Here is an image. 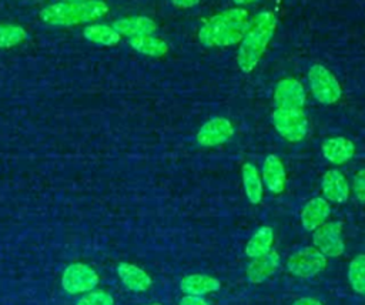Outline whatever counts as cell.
<instances>
[{
    "label": "cell",
    "instance_id": "1",
    "mask_svg": "<svg viewBox=\"0 0 365 305\" xmlns=\"http://www.w3.org/2000/svg\"><path fill=\"white\" fill-rule=\"evenodd\" d=\"M245 9L234 7L207 20L198 30V40L205 47H228L240 43L251 26Z\"/></svg>",
    "mask_w": 365,
    "mask_h": 305
},
{
    "label": "cell",
    "instance_id": "2",
    "mask_svg": "<svg viewBox=\"0 0 365 305\" xmlns=\"http://www.w3.org/2000/svg\"><path fill=\"white\" fill-rule=\"evenodd\" d=\"M275 27L277 19L272 11H261L251 20V26L240 41L237 53L238 67L244 73H251L257 67L275 33Z\"/></svg>",
    "mask_w": 365,
    "mask_h": 305
},
{
    "label": "cell",
    "instance_id": "3",
    "mask_svg": "<svg viewBox=\"0 0 365 305\" xmlns=\"http://www.w3.org/2000/svg\"><path fill=\"white\" fill-rule=\"evenodd\" d=\"M108 11V6L103 0H83V1H58L46 6L40 11V19L48 26H77L80 23H90L101 19Z\"/></svg>",
    "mask_w": 365,
    "mask_h": 305
},
{
    "label": "cell",
    "instance_id": "4",
    "mask_svg": "<svg viewBox=\"0 0 365 305\" xmlns=\"http://www.w3.org/2000/svg\"><path fill=\"white\" fill-rule=\"evenodd\" d=\"M272 124L277 133L289 143H298L308 133V120L302 108H275Z\"/></svg>",
    "mask_w": 365,
    "mask_h": 305
},
{
    "label": "cell",
    "instance_id": "5",
    "mask_svg": "<svg viewBox=\"0 0 365 305\" xmlns=\"http://www.w3.org/2000/svg\"><path fill=\"white\" fill-rule=\"evenodd\" d=\"M308 81L314 97L325 105L335 104L342 94L336 77L324 66L314 64L308 71Z\"/></svg>",
    "mask_w": 365,
    "mask_h": 305
},
{
    "label": "cell",
    "instance_id": "6",
    "mask_svg": "<svg viewBox=\"0 0 365 305\" xmlns=\"http://www.w3.org/2000/svg\"><path fill=\"white\" fill-rule=\"evenodd\" d=\"M327 267V257L315 247L295 251L287 261V269L299 278H311L322 272Z\"/></svg>",
    "mask_w": 365,
    "mask_h": 305
},
{
    "label": "cell",
    "instance_id": "7",
    "mask_svg": "<svg viewBox=\"0 0 365 305\" xmlns=\"http://www.w3.org/2000/svg\"><path fill=\"white\" fill-rule=\"evenodd\" d=\"M98 284V274L96 269L83 262L70 264L61 276L63 289L71 295L93 291Z\"/></svg>",
    "mask_w": 365,
    "mask_h": 305
},
{
    "label": "cell",
    "instance_id": "8",
    "mask_svg": "<svg viewBox=\"0 0 365 305\" xmlns=\"http://www.w3.org/2000/svg\"><path fill=\"white\" fill-rule=\"evenodd\" d=\"M312 242L325 257L336 258L345 251L341 222H327L314 231Z\"/></svg>",
    "mask_w": 365,
    "mask_h": 305
},
{
    "label": "cell",
    "instance_id": "9",
    "mask_svg": "<svg viewBox=\"0 0 365 305\" xmlns=\"http://www.w3.org/2000/svg\"><path fill=\"white\" fill-rule=\"evenodd\" d=\"M232 135V123L225 117H214L200 127L197 133V143L202 147H215L227 143Z\"/></svg>",
    "mask_w": 365,
    "mask_h": 305
},
{
    "label": "cell",
    "instance_id": "10",
    "mask_svg": "<svg viewBox=\"0 0 365 305\" xmlns=\"http://www.w3.org/2000/svg\"><path fill=\"white\" fill-rule=\"evenodd\" d=\"M305 98L307 95L302 84L291 77L279 80L274 91V103L277 108H302Z\"/></svg>",
    "mask_w": 365,
    "mask_h": 305
},
{
    "label": "cell",
    "instance_id": "11",
    "mask_svg": "<svg viewBox=\"0 0 365 305\" xmlns=\"http://www.w3.org/2000/svg\"><path fill=\"white\" fill-rule=\"evenodd\" d=\"M322 194L327 201H332L336 204H344L349 197V185L346 178L336 168L328 170L321 182Z\"/></svg>",
    "mask_w": 365,
    "mask_h": 305
},
{
    "label": "cell",
    "instance_id": "12",
    "mask_svg": "<svg viewBox=\"0 0 365 305\" xmlns=\"http://www.w3.org/2000/svg\"><path fill=\"white\" fill-rule=\"evenodd\" d=\"M331 212V207L324 197L311 198L301 210V224L305 231H315Z\"/></svg>",
    "mask_w": 365,
    "mask_h": 305
},
{
    "label": "cell",
    "instance_id": "13",
    "mask_svg": "<svg viewBox=\"0 0 365 305\" xmlns=\"http://www.w3.org/2000/svg\"><path fill=\"white\" fill-rule=\"evenodd\" d=\"M279 267V255L277 251H269L258 258H254L247 269L245 275L247 279L252 284H261L268 279Z\"/></svg>",
    "mask_w": 365,
    "mask_h": 305
},
{
    "label": "cell",
    "instance_id": "14",
    "mask_svg": "<svg viewBox=\"0 0 365 305\" xmlns=\"http://www.w3.org/2000/svg\"><path fill=\"white\" fill-rule=\"evenodd\" d=\"M321 150H322V155L325 157V160L334 165L345 164L355 154L354 143L345 137L327 138L322 143Z\"/></svg>",
    "mask_w": 365,
    "mask_h": 305
},
{
    "label": "cell",
    "instance_id": "15",
    "mask_svg": "<svg viewBox=\"0 0 365 305\" xmlns=\"http://www.w3.org/2000/svg\"><path fill=\"white\" fill-rule=\"evenodd\" d=\"M285 181L287 174L282 161L278 155L269 154L262 164V182L271 192L281 194L285 188Z\"/></svg>",
    "mask_w": 365,
    "mask_h": 305
},
{
    "label": "cell",
    "instance_id": "16",
    "mask_svg": "<svg viewBox=\"0 0 365 305\" xmlns=\"http://www.w3.org/2000/svg\"><path fill=\"white\" fill-rule=\"evenodd\" d=\"M117 274L124 284L125 288L134 292H144L151 286V278L150 275L141 269L140 267L130 264V262H121L117 267Z\"/></svg>",
    "mask_w": 365,
    "mask_h": 305
},
{
    "label": "cell",
    "instance_id": "17",
    "mask_svg": "<svg viewBox=\"0 0 365 305\" xmlns=\"http://www.w3.org/2000/svg\"><path fill=\"white\" fill-rule=\"evenodd\" d=\"M113 27L120 36H127V37L153 34L157 30V24L154 23V20L145 16L118 19L113 23Z\"/></svg>",
    "mask_w": 365,
    "mask_h": 305
},
{
    "label": "cell",
    "instance_id": "18",
    "mask_svg": "<svg viewBox=\"0 0 365 305\" xmlns=\"http://www.w3.org/2000/svg\"><path fill=\"white\" fill-rule=\"evenodd\" d=\"M180 288L185 295L202 296L210 292H217L221 288V282L210 275L191 274L181 279Z\"/></svg>",
    "mask_w": 365,
    "mask_h": 305
},
{
    "label": "cell",
    "instance_id": "19",
    "mask_svg": "<svg viewBox=\"0 0 365 305\" xmlns=\"http://www.w3.org/2000/svg\"><path fill=\"white\" fill-rule=\"evenodd\" d=\"M274 244V231L271 227L264 225L259 227L252 237L248 239L245 245V255L248 258H258L267 252L271 251V247Z\"/></svg>",
    "mask_w": 365,
    "mask_h": 305
},
{
    "label": "cell",
    "instance_id": "20",
    "mask_svg": "<svg viewBox=\"0 0 365 305\" xmlns=\"http://www.w3.org/2000/svg\"><path fill=\"white\" fill-rule=\"evenodd\" d=\"M128 44L138 53L148 56V57H161L168 51V46L167 43L160 38L155 37L153 34H144V36H135V37H130Z\"/></svg>",
    "mask_w": 365,
    "mask_h": 305
},
{
    "label": "cell",
    "instance_id": "21",
    "mask_svg": "<svg viewBox=\"0 0 365 305\" xmlns=\"http://www.w3.org/2000/svg\"><path fill=\"white\" fill-rule=\"evenodd\" d=\"M245 195L251 204H259L262 200V180L252 162H245L241 170Z\"/></svg>",
    "mask_w": 365,
    "mask_h": 305
},
{
    "label": "cell",
    "instance_id": "22",
    "mask_svg": "<svg viewBox=\"0 0 365 305\" xmlns=\"http://www.w3.org/2000/svg\"><path fill=\"white\" fill-rule=\"evenodd\" d=\"M83 36L90 43L100 46H114L121 38V36L114 30V27L107 24H88L84 27Z\"/></svg>",
    "mask_w": 365,
    "mask_h": 305
},
{
    "label": "cell",
    "instance_id": "23",
    "mask_svg": "<svg viewBox=\"0 0 365 305\" xmlns=\"http://www.w3.org/2000/svg\"><path fill=\"white\" fill-rule=\"evenodd\" d=\"M348 281L355 292L365 295V254L356 255L349 262Z\"/></svg>",
    "mask_w": 365,
    "mask_h": 305
},
{
    "label": "cell",
    "instance_id": "24",
    "mask_svg": "<svg viewBox=\"0 0 365 305\" xmlns=\"http://www.w3.org/2000/svg\"><path fill=\"white\" fill-rule=\"evenodd\" d=\"M27 37V31L19 24H0V48H10Z\"/></svg>",
    "mask_w": 365,
    "mask_h": 305
},
{
    "label": "cell",
    "instance_id": "25",
    "mask_svg": "<svg viewBox=\"0 0 365 305\" xmlns=\"http://www.w3.org/2000/svg\"><path fill=\"white\" fill-rule=\"evenodd\" d=\"M76 305H114V299L106 291H91L80 298Z\"/></svg>",
    "mask_w": 365,
    "mask_h": 305
},
{
    "label": "cell",
    "instance_id": "26",
    "mask_svg": "<svg viewBox=\"0 0 365 305\" xmlns=\"http://www.w3.org/2000/svg\"><path fill=\"white\" fill-rule=\"evenodd\" d=\"M352 190L355 197L361 201L365 202V168L359 170L352 181Z\"/></svg>",
    "mask_w": 365,
    "mask_h": 305
},
{
    "label": "cell",
    "instance_id": "27",
    "mask_svg": "<svg viewBox=\"0 0 365 305\" xmlns=\"http://www.w3.org/2000/svg\"><path fill=\"white\" fill-rule=\"evenodd\" d=\"M180 305H210L207 299L197 295H185L181 298Z\"/></svg>",
    "mask_w": 365,
    "mask_h": 305
},
{
    "label": "cell",
    "instance_id": "28",
    "mask_svg": "<svg viewBox=\"0 0 365 305\" xmlns=\"http://www.w3.org/2000/svg\"><path fill=\"white\" fill-rule=\"evenodd\" d=\"M200 0H171L173 6L177 9H191L198 4Z\"/></svg>",
    "mask_w": 365,
    "mask_h": 305
},
{
    "label": "cell",
    "instance_id": "29",
    "mask_svg": "<svg viewBox=\"0 0 365 305\" xmlns=\"http://www.w3.org/2000/svg\"><path fill=\"white\" fill-rule=\"evenodd\" d=\"M292 305H322L318 299L315 298H309V296H305V298H299L297 299Z\"/></svg>",
    "mask_w": 365,
    "mask_h": 305
},
{
    "label": "cell",
    "instance_id": "30",
    "mask_svg": "<svg viewBox=\"0 0 365 305\" xmlns=\"http://www.w3.org/2000/svg\"><path fill=\"white\" fill-rule=\"evenodd\" d=\"M254 1H258V0H234V3H235V4H238V6L251 4V3H254Z\"/></svg>",
    "mask_w": 365,
    "mask_h": 305
},
{
    "label": "cell",
    "instance_id": "31",
    "mask_svg": "<svg viewBox=\"0 0 365 305\" xmlns=\"http://www.w3.org/2000/svg\"><path fill=\"white\" fill-rule=\"evenodd\" d=\"M60 1H68V3H73V1H83V0H60Z\"/></svg>",
    "mask_w": 365,
    "mask_h": 305
},
{
    "label": "cell",
    "instance_id": "32",
    "mask_svg": "<svg viewBox=\"0 0 365 305\" xmlns=\"http://www.w3.org/2000/svg\"><path fill=\"white\" fill-rule=\"evenodd\" d=\"M150 305H160V304H150Z\"/></svg>",
    "mask_w": 365,
    "mask_h": 305
}]
</instances>
